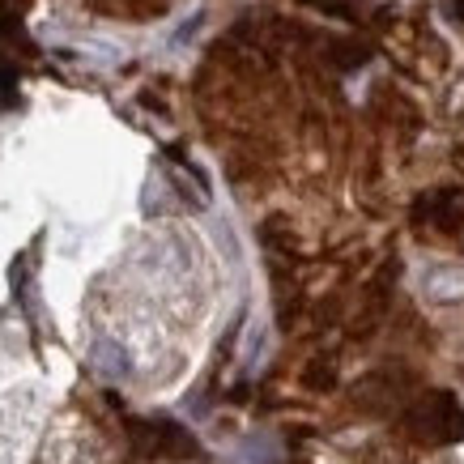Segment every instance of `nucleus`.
I'll return each mask as SVG.
<instances>
[{
  "mask_svg": "<svg viewBox=\"0 0 464 464\" xmlns=\"http://www.w3.org/2000/svg\"><path fill=\"white\" fill-rule=\"evenodd\" d=\"M401 422H405V435L413 439V443L448 448V443H460L464 439V405L448 388H430V392L422 388V392L405 405Z\"/></svg>",
  "mask_w": 464,
  "mask_h": 464,
  "instance_id": "obj_1",
  "label": "nucleus"
},
{
  "mask_svg": "<svg viewBox=\"0 0 464 464\" xmlns=\"http://www.w3.org/2000/svg\"><path fill=\"white\" fill-rule=\"evenodd\" d=\"M418 392H422V383L409 371H375L353 388V405L375 413V418H392V413H405V405Z\"/></svg>",
  "mask_w": 464,
  "mask_h": 464,
  "instance_id": "obj_2",
  "label": "nucleus"
},
{
  "mask_svg": "<svg viewBox=\"0 0 464 464\" xmlns=\"http://www.w3.org/2000/svg\"><path fill=\"white\" fill-rule=\"evenodd\" d=\"M128 435L145 460H188L197 456V439L175 422H132Z\"/></svg>",
  "mask_w": 464,
  "mask_h": 464,
  "instance_id": "obj_3",
  "label": "nucleus"
},
{
  "mask_svg": "<svg viewBox=\"0 0 464 464\" xmlns=\"http://www.w3.org/2000/svg\"><path fill=\"white\" fill-rule=\"evenodd\" d=\"M303 5H311V9H324V14H350L353 0H303Z\"/></svg>",
  "mask_w": 464,
  "mask_h": 464,
  "instance_id": "obj_6",
  "label": "nucleus"
},
{
  "mask_svg": "<svg viewBox=\"0 0 464 464\" xmlns=\"http://www.w3.org/2000/svg\"><path fill=\"white\" fill-rule=\"evenodd\" d=\"M392 285H396V265L383 268L380 277L371 282V290H366V303H362V315H358V324H353V337H366V333H375L383 324V315H388V303H392Z\"/></svg>",
  "mask_w": 464,
  "mask_h": 464,
  "instance_id": "obj_5",
  "label": "nucleus"
},
{
  "mask_svg": "<svg viewBox=\"0 0 464 464\" xmlns=\"http://www.w3.org/2000/svg\"><path fill=\"white\" fill-rule=\"evenodd\" d=\"M413 222L435 226L443 235L464 230V188H435V192H426V197L413 205Z\"/></svg>",
  "mask_w": 464,
  "mask_h": 464,
  "instance_id": "obj_4",
  "label": "nucleus"
}]
</instances>
